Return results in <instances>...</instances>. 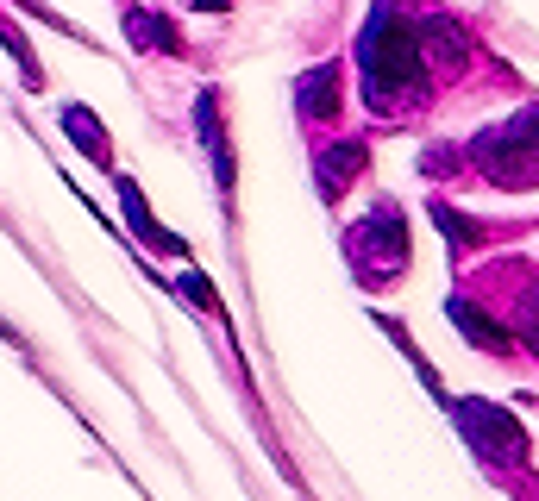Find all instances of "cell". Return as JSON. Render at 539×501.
<instances>
[{"label":"cell","mask_w":539,"mask_h":501,"mask_svg":"<svg viewBox=\"0 0 539 501\" xmlns=\"http://www.w3.org/2000/svg\"><path fill=\"white\" fill-rule=\"evenodd\" d=\"M358 76H364V101L383 119H402L408 107H420V94H427L414 26L395 19V0H377V13L364 19V32H358Z\"/></svg>","instance_id":"6da1fadb"},{"label":"cell","mask_w":539,"mask_h":501,"mask_svg":"<svg viewBox=\"0 0 539 501\" xmlns=\"http://www.w3.org/2000/svg\"><path fill=\"white\" fill-rule=\"evenodd\" d=\"M464 157H471L496 188H533V107H521L508 126L483 132Z\"/></svg>","instance_id":"7a4b0ae2"},{"label":"cell","mask_w":539,"mask_h":501,"mask_svg":"<svg viewBox=\"0 0 539 501\" xmlns=\"http://www.w3.org/2000/svg\"><path fill=\"white\" fill-rule=\"evenodd\" d=\"M351 245V270L364 282H395L408 264V226H402V207H370V220L345 238Z\"/></svg>","instance_id":"3957f363"},{"label":"cell","mask_w":539,"mask_h":501,"mask_svg":"<svg viewBox=\"0 0 539 501\" xmlns=\"http://www.w3.org/2000/svg\"><path fill=\"white\" fill-rule=\"evenodd\" d=\"M452 414H458V426H464V439H471L477 458H489V464H527V433L514 426V414L496 408V401L464 395Z\"/></svg>","instance_id":"277c9868"},{"label":"cell","mask_w":539,"mask_h":501,"mask_svg":"<svg viewBox=\"0 0 539 501\" xmlns=\"http://www.w3.org/2000/svg\"><path fill=\"white\" fill-rule=\"evenodd\" d=\"M364 163H370L364 138H339V145H326V151L314 157V182H320V195H326V201H345V188L364 176Z\"/></svg>","instance_id":"5b68a950"},{"label":"cell","mask_w":539,"mask_h":501,"mask_svg":"<svg viewBox=\"0 0 539 501\" xmlns=\"http://www.w3.org/2000/svg\"><path fill=\"white\" fill-rule=\"evenodd\" d=\"M414 44H420L433 63H445V69H464V63H471V38H464V26H458L452 13L420 19V26H414Z\"/></svg>","instance_id":"8992f818"},{"label":"cell","mask_w":539,"mask_h":501,"mask_svg":"<svg viewBox=\"0 0 539 501\" xmlns=\"http://www.w3.org/2000/svg\"><path fill=\"white\" fill-rule=\"evenodd\" d=\"M195 126H201V145L214 157V176H220V195H232V151H226V119H220V94L207 88L195 94Z\"/></svg>","instance_id":"52a82bcc"},{"label":"cell","mask_w":539,"mask_h":501,"mask_svg":"<svg viewBox=\"0 0 539 501\" xmlns=\"http://www.w3.org/2000/svg\"><path fill=\"white\" fill-rule=\"evenodd\" d=\"M63 132L69 138H76V151L88 157V163H95V170H113V138H107V126H101V119L95 113H88V107H76V101H63Z\"/></svg>","instance_id":"ba28073f"},{"label":"cell","mask_w":539,"mask_h":501,"mask_svg":"<svg viewBox=\"0 0 539 501\" xmlns=\"http://www.w3.org/2000/svg\"><path fill=\"white\" fill-rule=\"evenodd\" d=\"M445 314H452V326L464 332V339H471L477 351H489V357H502L514 339H508V326H496V320H489V314H477V301H452V307H445Z\"/></svg>","instance_id":"9c48e42d"},{"label":"cell","mask_w":539,"mask_h":501,"mask_svg":"<svg viewBox=\"0 0 539 501\" xmlns=\"http://www.w3.org/2000/svg\"><path fill=\"white\" fill-rule=\"evenodd\" d=\"M295 94H301V119H333V113H339V69H333V63L308 69Z\"/></svg>","instance_id":"30bf717a"},{"label":"cell","mask_w":539,"mask_h":501,"mask_svg":"<svg viewBox=\"0 0 539 501\" xmlns=\"http://www.w3.org/2000/svg\"><path fill=\"white\" fill-rule=\"evenodd\" d=\"M113 182H120V201H126V220H132L138 232H145V238H151V245H157L163 257H182V251H189V245H182V238H176V232H163V226H151V207H145V195H138V182H132V176H113Z\"/></svg>","instance_id":"8fae6325"},{"label":"cell","mask_w":539,"mask_h":501,"mask_svg":"<svg viewBox=\"0 0 539 501\" xmlns=\"http://www.w3.org/2000/svg\"><path fill=\"white\" fill-rule=\"evenodd\" d=\"M126 38L138 44V51H170V57H182V38H176V26H170L163 13L132 7V13H126Z\"/></svg>","instance_id":"7c38bea8"},{"label":"cell","mask_w":539,"mask_h":501,"mask_svg":"<svg viewBox=\"0 0 539 501\" xmlns=\"http://www.w3.org/2000/svg\"><path fill=\"white\" fill-rule=\"evenodd\" d=\"M433 220H439V232L452 238L458 251H464V245H471V251L483 245V220H471V213H458L452 201H433Z\"/></svg>","instance_id":"4fadbf2b"},{"label":"cell","mask_w":539,"mask_h":501,"mask_svg":"<svg viewBox=\"0 0 539 501\" xmlns=\"http://www.w3.org/2000/svg\"><path fill=\"white\" fill-rule=\"evenodd\" d=\"M0 44H7V57L19 63V76H26V88H38V63H32V44H26V32H19L7 13H0Z\"/></svg>","instance_id":"5bb4252c"},{"label":"cell","mask_w":539,"mask_h":501,"mask_svg":"<svg viewBox=\"0 0 539 501\" xmlns=\"http://www.w3.org/2000/svg\"><path fill=\"white\" fill-rule=\"evenodd\" d=\"M182 295H189L195 307H214V314H220V289H214L207 276H195V270H189V276H182Z\"/></svg>","instance_id":"9a60e30c"},{"label":"cell","mask_w":539,"mask_h":501,"mask_svg":"<svg viewBox=\"0 0 539 501\" xmlns=\"http://www.w3.org/2000/svg\"><path fill=\"white\" fill-rule=\"evenodd\" d=\"M420 170H427V176H445V170H464V157H458L452 145H433L427 157H420Z\"/></svg>","instance_id":"2e32d148"}]
</instances>
